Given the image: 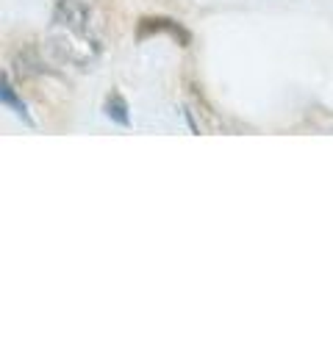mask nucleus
Masks as SVG:
<instances>
[{"mask_svg":"<svg viewBox=\"0 0 333 352\" xmlns=\"http://www.w3.org/2000/svg\"><path fill=\"white\" fill-rule=\"evenodd\" d=\"M53 28L64 31L72 42H80L83 47H89V50L98 53V39L92 36V28H89V6L83 3V0H56ZM69 64H80L83 67V56H80V50L75 45L69 47Z\"/></svg>","mask_w":333,"mask_h":352,"instance_id":"1","label":"nucleus"},{"mask_svg":"<svg viewBox=\"0 0 333 352\" xmlns=\"http://www.w3.org/2000/svg\"><path fill=\"white\" fill-rule=\"evenodd\" d=\"M153 34H166V36H173L178 45H189L192 42V34L173 17H142L139 20V28H136V36L139 39H147Z\"/></svg>","mask_w":333,"mask_h":352,"instance_id":"2","label":"nucleus"},{"mask_svg":"<svg viewBox=\"0 0 333 352\" xmlns=\"http://www.w3.org/2000/svg\"><path fill=\"white\" fill-rule=\"evenodd\" d=\"M0 103H3L6 109H12V111L17 114V120H23L25 125H34V117H31L25 100L17 95V89H14V83H12V75H9V72L0 75Z\"/></svg>","mask_w":333,"mask_h":352,"instance_id":"3","label":"nucleus"},{"mask_svg":"<svg viewBox=\"0 0 333 352\" xmlns=\"http://www.w3.org/2000/svg\"><path fill=\"white\" fill-rule=\"evenodd\" d=\"M103 114H106L111 122L122 125V128L131 125V111H128V103H125V98H122L120 92H109V98H106V103H103Z\"/></svg>","mask_w":333,"mask_h":352,"instance_id":"4","label":"nucleus"},{"mask_svg":"<svg viewBox=\"0 0 333 352\" xmlns=\"http://www.w3.org/2000/svg\"><path fill=\"white\" fill-rule=\"evenodd\" d=\"M184 117H186V122H189V128H192V133H200L203 128H200V122L195 120V114H192V109H186L184 106Z\"/></svg>","mask_w":333,"mask_h":352,"instance_id":"5","label":"nucleus"}]
</instances>
